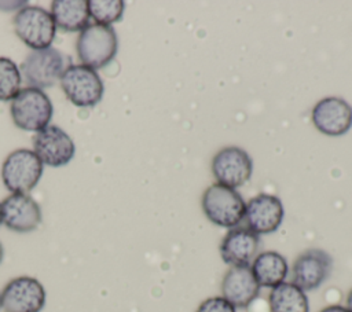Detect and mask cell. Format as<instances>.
Listing matches in <instances>:
<instances>
[{"label": "cell", "mask_w": 352, "mask_h": 312, "mask_svg": "<svg viewBox=\"0 0 352 312\" xmlns=\"http://www.w3.org/2000/svg\"><path fill=\"white\" fill-rule=\"evenodd\" d=\"M33 148L43 165L52 168L67 165L76 153L74 142L58 125H48L36 132L33 137Z\"/></svg>", "instance_id": "9c48e42d"}, {"label": "cell", "mask_w": 352, "mask_h": 312, "mask_svg": "<svg viewBox=\"0 0 352 312\" xmlns=\"http://www.w3.org/2000/svg\"><path fill=\"white\" fill-rule=\"evenodd\" d=\"M76 48L82 65L94 70L102 69L110 63L117 54L118 40L116 30L106 25H89L80 32Z\"/></svg>", "instance_id": "277c9868"}, {"label": "cell", "mask_w": 352, "mask_h": 312, "mask_svg": "<svg viewBox=\"0 0 352 312\" xmlns=\"http://www.w3.org/2000/svg\"><path fill=\"white\" fill-rule=\"evenodd\" d=\"M246 203L241 194L220 183L209 186L202 195V210L213 224L235 228L245 217Z\"/></svg>", "instance_id": "7a4b0ae2"}, {"label": "cell", "mask_w": 352, "mask_h": 312, "mask_svg": "<svg viewBox=\"0 0 352 312\" xmlns=\"http://www.w3.org/2000/svg\"><path fill=\"white\" fill-rule=\"evenodd\" d=\"M22 74L15 62L8 58H0V100H12L21 91Z\"/></svg>", "instance_id": "ffe728a7"}, {"label": "cell", "mask_w": 352, "mask_h": 312, "mask_svg": "<svg viewBox=\"0 0 352 312\" xmlns=\"http://www.w3.org/2000/svg\"><path fill=\"white\" fill-rule=\"evenodd\" d=\"M3 224V219H1V203H0V225Z\"/></svg>", "instance_id": "484cf974"}, {"label": "cell", "mask_w": 352, "mask_h": 312, "mask_svg": "<svg viewBox=\"0 0 352 312\" xmlns=\"http://www.w3.org/2000/svg\"><path fill=\"white\" fill-rule=\"evenodd\" d=\"M346 308L349 312H352V290L348 293V297H346Z\"/></svg>", "instance_id": "cb8c5ba5"}, {"label": "cell", "mask_w": 352, "mask_h": 312, "mask_svg": "<svg viewBox=\"0 0 352 312\" xmlns=\"http://www.w3.org/2000/svg\"><path fill=\"white\" fill-rule=\"evenodd\" d=\"M12 25L16 36L33 51L50 48L56 34L51 14L38 5L22 7L15 14Z\"/></svg>", "instance_id": "5b68a950"}, {"label": "cell", "mask_w": 352, "mask_h": 312, "mask_svg": "<svg viewBox=\"0 0 352 312\" xmlns=\"http://www.w3.org/2000/svg\"><path fill=\"white\" fill-rule=\"evenodd\" d=\"M3 256H4V249H3V245L0 243V264L3 261Z\"/></svg>", "instance_id": "d4e9b609"}, {"label": "cell", "mask_w": 352, "mask_h": 312, "mask_svg": "<svg viewBox=\"0 0 352 312\" xmlns=\"http://www.w3.org/2000/svg\"><path fill=\"white\" fill-rule=\"evenodd\" d=\"M59 81L66 98L77 107H94L102 100L104 87L100 76L82 63L69 66Z\"/></svg>", "instance_id": "52a82bcc"}, {"label": "cell", "mask_w": 352, "mask_h": 312, "mask_svg": "<svg viewBox=\"0 0 352 312\" xmlns=\"http://www.w3.org/2000/svg\"><path fill=\"white\" fill-rule=\"evenodd\" d=\"M268 308L270 312H309L305 291L293 282H283L271 289Z\"/></svg>", "instance_id": "d6986e66"}, {"label": "cell", "mask_w": 352, "mask_h": 312, "mask_svg": "<svg viewBox=\"0 0 352 312\" xmlns=\"http://www.w3.org/2000/svg\"><path fill=\"white\" fill-rule=\"evenodd\" d=\"M260 285L257 283L250 265L231 267L221 282V297L234 308L249 307L258 296Z\"/></svg>", "instance_id": "9a60e30c"}, {"label": "cell", "mask_w": 352, "mask_h": 312, "mask_svg": "<svg viewBox=\"0 0 352 312\" xmlns=\"http://www.w3.org/2000/svg\"><path fill=\"white\" fill-rule=\"evenodd\" d=\"M43 162L33 150L18 148L1 165V180L12 194H28L43 175Z\"/></svg>", "instance_id": "8992f818"}, {"label": "cell", "mask_w": 352, "mask_h": 312, "mask_svg": "<svg viewBox=\"0 0 352 312\" xmlns=\"http://www.w3.org/2000/svg\"><path fill=\"white\" fill-rule=\"evenodd\" d=\"M0 309H1V297H0Z\"/></svg>", "instance_id": "4316f807"}, {"label": "cell", "mask_w": 352, "mask_h": 312, "mask_svg": "<svg viewBox=\"0 0 352 312\" xmlns=\"http://www.w3.org/2000/svg\"><path fill=\"white\" fill-rule=\"evenodd\" d=\"M319 312H349L346 307H341V305H329L326 308H323Z\"/></svg>", "instance_id": "603a6c76"}, {"label": "cell", "mask_w": 352, "mask_h": 312, "mask_svg": "<svg viewBox=\"0 0 352 312\" xmlns=\"http://www.w3.org/2000/svg\"><path fill=\"white\" fill-rule=\"evenodd\" d=\"M72 65L70 56L50 47L32 51L21 65V74L29 87L44 89L59 81L65 70Z\"/></svg>", "instance_id": "6da1fadb"}, {"label": "cell", "mask_w": 352, "mask_h": 312, "mask_svg": "<svg viewBox=\"0 0 352 312\" xmlns=\"http://www.w3.org/2000/svg\"><path fill=\"white\" fill-rule=\"evenodd\" d=\"M10 113L16 128L38 132L48 126L54 107L50 98L37 88H22L11 100Z\"/></svg>", "instance_id": "3957f363"}, {"label": "cell", "mask_w": 352, "mask_h": 312, "mask_svg": "<svg viewBox=\"0 0 352 312\" xmlns=\"http://www.w3.org/2000/svg\"><path fill=\"white\" fill-rule=\"evenodd\" d=\"M125 3L122 0H88L89 16L98 25L111 26L121 19Z\"/></svg>", "instance_id": "44dd1931"}, {"label": "cell", "mask_w": 352, "mask_h": 312, "mask_svg": "<svg viewBox=\"0 0 352 312\" xmlns=\"http://www.w3.org/2000/svg\"><path fill=\"white\" fill-rule=\"evenodd\" d=\"M50 14L55 26L65 32H81L89 26L87 0H55L51 3Z\"/></svg>", "instance_id": "e0dca14e"}, {"label": "cell", "mask_w": 352, "mask_h": 312, "mask_svg": "<svg viewBox=\"0 0 352 312\" xmlns=\"http://www.w3.org/2000/svg\"><path fill=\"white\" fill-rule=\"evenodd\" d=\"M283 205L272 194H258L253 197L245 208V220L248 228L257 235L276 231L283 220Z\"/></svg>", "instance_id": "4fadbf2b"}, {"label": "cell", "mask_w": 352, "mask_h": 312, "mask_svg": "<svg viewBox=\"0 0 352 312\" xmlns=\"http://www.w3.org/2000/svg\"><path fill=\"white\" fill-rule=\"evenodd\" d=\"M3 224L11 231L26 234L41 223V209L28 194H11L1 202Z\"/></svg>", "instance_id": "5bb4252c"}, {"label": "cell", "mask_w": 352, "mask_h": 312, "mask_svg": "<svg viewBox=\"0 0 352 312\" xmlns=\"http://www.w3.org/2000/svg\"><path fill=\"white\" fill-rule=\"evenodd\" d=\"M331 256L322 249H308L294 261L292 268L293 283L304 291L318 289L330 275Z\"/></svg>", "instance_id": "8fae6325"}, {"label": "cell", "mask_w": 352, "mask_h": 312, "mask_svg": "<svg viewBox=\"0 0 352 312\" xmlns=\"http://www.w3.org/2000/svg\"><path fill=\"white\" fill-rule=\"evenodd\" d=\"M4 312H40L45 305V289L32 276L11 279L0 293Z\"/></svg>", "instance_id": "ba28073f"}, {"label": "cell", "mask_w": 352, "mask_h": 312, "mask_svg": "<svg viewBox=\"0 0 352 312\" xmlns=\"http://www.w3.org/2000/svg\"><path fill=\"white\" fill-rule=\"evenodd\" d=\"M312 122L327 136H341L352 126V106L338 96L323 98L312 109Z\"/></svg>", "instance_id": "7c38bea8"}, {"label": "cell", "mask_w": 352, "mask_h": 312, "mask_svg": "<svg viewBox=\"0 0 352 312\" xmlns=\"http://www.w3.org/2000/svg\"><path fill=\"white\" fill-rule=\"evenodd\" d=\"M250 268L260 287L271 289L283 283L289 272L286 258L280 253L272 250L257 254Z\"/></svg>", "instance_id": "ac0fdd59"}, {"label": "cell", "mask_w": 352, "mask_h": 312, "mask_svg": "<svg viewBox=\"0 0 352 312\" xmlns=\"http://www.w3.org/2000/svg\"><path fill=\"white\" fill-rule=\"evenodd\" d=\"M260 247V238L249 228H231L220 243V256L231 267L249 265Z\"/></svg>", "instance_id": "2e32d148"}, {"label": "cell", "mask_w": 352, "mask_h": 312, "mask_svg": "<svg viewBox=\"0 0 352 312\" xmlns=\"http://www.w3.org/2000/svg\"><path fill=\"white\" fill-rule=\"evenodd\" d=\"M253 172L250 155L241 147L230 146L219 150L212 159V173L217 183L235 188L245 184Z\"/></svg>", "instance_id": "30bf717a"}, {"label": "cell", "mask_w": 352, "mask_h": 312, "mask_svg": "<svg viewBox=\"0 0 352 312\" xmlns=\"http://www.w3.org/2000/svg\"><path fill=\"white\" fill-rule=\"evenodd\" d=\"M195 312H236L235 308L223 297H210L201 302Z\"/></svg>", "instance_id": "7402d4cb"}]
</instances>
